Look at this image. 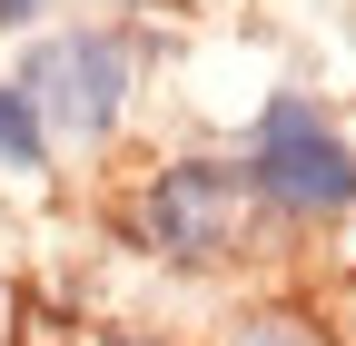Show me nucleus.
<instances>
[{"label":"nucleus","instance_id":"5","mask_svg":"<svg viewBox=\"0 0 356 346\" xmlns=\"http://www.w3.org/2000/svg\"><path fill=\"white\" fill-rule=\"evenodd\" d=\"M248 346H307V336H297V327H277V317H257V336H248Z\"/></svg>","mask_w":356,"mask_h":346},{"label":"nucleus","instance_id":"3","mask_svg":"<svg viewBox=\"0 0 356 346\" xmlns=\"http://www.w3.org/2000/svg\"><path fill=\"white\" fill-rule=\"evenodd\" d=\"M228 208H238V179H228V168L178 158V168H159V188H149V238L168 257H208L218 238H228Z\"/></svg>","mask_w":356,"mask_h":346},{"label":"nucleus","instance_id":"1","mask_svg":"<svg viewBox=\"0 0 356 346\" xmlns=\"http://www.w3.org/2000/svg\"><path fill=\"white\" fill-rule=\"evenodd\" d=\"M257 198H277L287 218H327L356 198V149L317 99H267L257 119Z\"/></svg>","mask_w":356,"mask_h":346},{"label":"nucleus","instance_id":"2","mask_svg":"<svg viewBox=\"0 0 356 346\" xmlns=\"http://www.w3.org/2000/svg\"><path fill=\"white\" fill-rule=\"evenodd\" d=\"M30 109H40V129H70V139H99V129L119 119V99H129V50L109 30H60L50 50L30 60Z\"/></svg>","mask_w":356,"mask_h":346},{"label":"nucleus","instance_id":"4","mask_svg":"<svg viewBox=\"0 0 356 346\" xmlns=\"http://www.w3.org/2000/svg\"><path fill=\"white\" fill-rule=\"evenodd\" d=\"M40 149H50V129H40L30 90H20V79H0V168H40Z\"/></svg>","mask_w":356,"mask_h":346},{"label":"nucleus","instance_id":"6","mask_svg":"<svg viewBox=\"0 0 356 346\" xmlns=\"http://www.w3.org/2000/svg\"><path fill=\"white\" fill-rule=\"evenodd\" d=\"M30 10H40V0H0V20H30Z\"/></svg>","mask_w":356,"mask_h":346}]
</instances>
